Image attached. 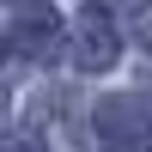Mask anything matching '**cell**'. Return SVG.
I'll return each instance as SVG.
<instances>
[{"instance_id": "6da1fadb", "label": "cell", "mask_w": 152, "mask_h": 152, "mask_svg": "<svg viewBox=\"0 0 152 152\" xmlns=\"http://www.w3.org/2000/svg\"><path fill=\"white\" fill-rule=\"evenodd\" d=\"M97 140L110 152H152V97L146 91H122V97H104L91 116Z\"/></svg>"}, {"instance_id": "3957f363", "label": "cell", "mask_w": 152, "mask_h": 152, "mask_svg": "<svg viewBox=\"0 0 152 152\" xmlns=\"http://www.w3.org/2000/svg\"><path fill=\"white\" fill-rule=\"evenodd\" d=\"M55 43H61L55 6H49V0H18V6H12V49L31 55V61H49Z\"/></svg>"}, {"instance_id": "5b68a950", "label": "cell", "mask_w": 152, "mask_h": 152, "mask_svg": "<svg viewBox=\"0 0 152 152\" xmlns=\"http://www.w3.org/2000/svg\"><path fill=\"white\" fill-rule=\"evenodd\" d=\"M12 152H43V146H31V140H18V146H12Z\"/></svg>"}, {"instance_id": "277c9868", "label": "cell", "mask_w": 152, "mask_h": 152, "mask_svg": "<svg viewBox=\"0 0 152 152\" xmlns=\"http://www.w3.org/2000/svg\"><path fill=\"white\" fill-rule=\"evenodd\" d=\"M140 37H146V43H152V12H140Z\"/></svg>"}, {"instance_id": "7a4b0ae2", "label": "cell", "mask_w": 152, "mask_h": 152, "mask_svg": "<svg viewBox=\"0 0 152 152\" xmlns=\"http://www.w3.org/2000/svg\"><path fill=\"white\" fill-rule=\"evenodd\" d=\"M116 55H122V37H116L110 6H79V18H73V67L104 73V67H116Z\"/></svg>"}]
</instances>
